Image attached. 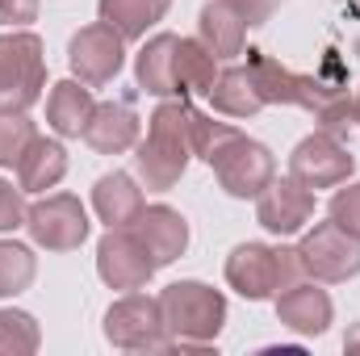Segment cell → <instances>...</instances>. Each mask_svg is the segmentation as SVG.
<instances>
[{
    "label": "cell",
    "instance_id": "6da1fadb",
    "mask_svg": "<svg viewBox=\"0 0 360 356\" xmlns=\"http://www.w3.org/2000/svg\"><path fill=\"white\" fill-rule=\"evenodd\" d=\"M193 117L197 109L188 96H164L147 122V139L134 143V168L139 180L155 193H168L180 184L188 160H193Z\"/></svg>",
    "mask_w": 360,
    "mask_h": 356
},
{
    "label": "cell",
    "instance_id": "7a4b0ae2",
    "mask_svg": "<svg viewBox=\"0 0 360 356\" xmlns=\"http://www.w3.org/2000/svg\"><path fill=\"white\" fill-rule=\"evenodd\" d=\"M160 314H164L160 352H210L226 323V298L205 281H172L160 293Z\"/></svg>",
    "mask_w": 360,
    "mask_h": 356
},
{
    "label": "cell",
    "instance_id": "3957f363",
    "mask_svg": "<svg viewBox=\"0 0 360 356\" xmlns=\"http://www.w3.org/2000/svg\"><path fill=\"white\" fill-rule=\"evenodd\" d=\"M302 272V256L297 248H269V243H239L226 256V285L248 298V302H269L281 289L297 285Z\"/></svg>",
    "mask_w": 360,
    "mask_h": 356
},
{
    "label": "cell",
    "instance_id": "277c9868",
    "mask_svg": "<svg viewBox=\"0 0 360 356\" xmlns=\"http://www.w3.org/2000/svg\"><path fill=\"white\" fill-rule=\"evenodd\" d=\"M42 89H46L42 38L34 30L0 34V105L4 109H30L42 101Z\"/></svg>",
    "mask_w": 360,
    "mask_h": 356
},
{
    "label": "cell",
    "instance_id": "5b68a950",
    "mask_svg": "<svg viewBox=\"0 0 360 356\" xmlns=\"http://www.w3.org/2000/svg\"><path fill=\"white\" fill-rule=\"evenodd\" d=\"M297 256H302V272L319 285H340V281H352L360 272V239L348 235L340 222H314L302 243H297Z\"/></svg>",
    "mask_w": 360,
    "mask_h": 356
},
{
    "label": "cell",
    "instance_id": "8992f818",
    "mask_svg": "<svg viewBox=\"0 0 360 356\" xmlns=\"http://www.w3.org/2000/svg\"><path fill=\"white\" fill-rule=\"evenodd\" d=\"M105 340L122 352H160L164 348V314L160 298L130 289L105 310Z\"/></svg>",
    "mask_w": 360,
    "mask_h": 356
},
{
    "label": "cell",
    "instance_id": "52a82bcc",
    "mask_svg": "<svg viewBox=\"0 0 360 356\" xmlns=\"http://www.w3.org/2000/svg\"><path fill=\"white\" fill-rule=\"evenodd\" d=\"M25 231L46 252H72L89 239V214L76 193H51L25 210Z\"/></svg>",
    "mask_w": 360,
    "mask_h": 356
},
{
    "label": "cell",
    "instance_id": "ba28073f",
    "mask_svg": "<svg viewBox=\"0 0 360 356\" xmlns=\"http://www.w3.org/2000/svg\"><path fill=\"white\" fill-rule=\"evenodd\" d=\"M155 260L143 248V239L134 235V227H109L96 243V272L109 289H147V281L155 276Z\"/></svg>",
    "mask_w": 360,
    "mask_h": 356
},
{
    "label": "cell",
    "instance_id": "9c48e42d",
    "mask_svg": "<svg viewBox=\"0 0 360 356\" xmlns=\"http://www.w3.org/2000/svg\"><path fill=\"white\" fill-rule=\"evenodd\" d=\"M210 168H214L218 184H222L231 197H260V193L272 184V177H276L272 151L264 147V143L248 139L243 130L222 147V155H218Z\"/></svg>",
    "mask_w": 360,
    "mask_h": 356
},
{
    "label": "cell",
    "instance_id": "30bf717a",
    "mask_svg": "<svg viewBox=\"0 0 360 356\" xmlns=\"http://www.w3.org/2000/svg\"><path fill=\"white\" fill-rule=\"evenodd\" d=\"M68 63H72V76L76 80H84L89 89H101V84H109L122 72V63H126V38L113 25L92 21V25L72 34Z\"/></svg>",
    "mask_w": 360,
    "mask_h": 356
},
{
    "label": "cell",
    "instance_id": "8fae6325",
    "mask_svg": "<svg viewBox=\"0 0 360 356\" xmlns=\"http://www.w3.org/2000/svg\"><path fill=\"white\" fill-rule=\"evenodd\" d=\"M248 72L256 80V92L264 96V105H302L306 113H314V105L323 101V92L331 84H344L340 76L327 80V76H297L289 72L285 63H276L264 51H248Z\"/></svg>",
    "mask_w": 360,
    "mask_h": 356
},
{
    "label": "cell",
    "instance_id": "7c38bea8",
    "mask_svg": "<svg viewBox=\"0 0 360 356\" xmlns=\"http://www.w3.org/2000/svg\"><path fill=\"white\" fill-rule=\"evenodd\" d=\"M352 172H356V155L344 147V139H335L327 130H314L289 155V177H297L306 189H335Z\"/></svg>",
    "mask_w": 360,
    "mask_h": 356
},
{
    "label": "cell",
    "instance_id": "4fadbf2b",
    "mask_svg": "<svg viewBox=\"0 0 360 356\" xmlns=\"http://www.w3.org/2000/svg\"><path fill=\"white\" fill-rule=\"evenodd\" d=\"M314 218V189H306L297 177H272V184L256 197V222L269 235H297Z\"/></svg>",
    "mask_w": 360,
    "mask_h": 356
},
{
    "label": "cell",
    "instance_id": "5bb4252c",
    "mask_svg": "<svg viewBox=\"0 0 360 356\" xmlns=\"http://www.w3.org/2000/svg\"><path fill=\"white\" fill-rule=\"evenodd\" d=\"M335 319V306L327 298V289H319V281H297L289 289L276 293V323L289 327L293 336H323Z\"/></svg>",
    "mask_w": 360,
    "mask_h": 356
},
{
    "label": "cell",
    "instance_id": "9a60e30c",
    "mask_svg": "<svg viewBox=\"0 0 360 356\" xmlns=\"http://www.w3.org/2000/svg\"><path fill=\"white\" fill-rule=\"evenodd\" d=\"M96 155H122L139 143V113H134V101L122 96V101H101L92 109L89 126L80 134Z\"/></svg>",
    "mask_w": 360,
    "mask_h": 356
},
{
    "label": "cell",
    "instance_id": "2e32d148",
    "mask_svg": "<svg viewBox=\"0 0 360 356\" xmlns=\"http://www.w3.org/2000/svg\"><path fill=\"white\" fill-rule=\"evenodd\" d=\"M134 227V235L143 239V248L151 252V260L164 268L180 260L184 256V248H188V222H184V214L172 210V205H143V214L130 222Z\"/></svg>",
    "mask_w": 360,
    "mask_h": 356
},
{
    "label": "cell",
    "instance_id": "e0dca14e",
    "mask_svg": "<svg viewBox=\"0 0 360 356\" xmlns=\"http://www.w3.org/2000/svg\"><path fill=\"white\" fill-rule=\"evenodd\" d=\"M176 34H155L147 38V46L134 55V84L151 96H176Z\"/></svg>",
    "mask_w": 360,
    "mask_h": 356
},
{
    "label": "cell",
    "instance_id": "ac0fdd59",
    "mask_svg": "<svg viewBox=\"0 0 360 356\" xmlns=\"http://www.w3.org/2000/svg\"><path fill=\"white\" fill-rule=\"evenodd\" d=\"M243 38H248V21L222 4V0H210L197 17V42L218 59V63H231L235 55H243Z\"/></svg>",
    "mask_w": 360,
    "mask_h": 356
},
{
    "label": "cell",
    "instance_id": "d6986e66",
    "mask_svg": "<svg viewBox=\"0 0 360 356\" xmlns=\"http://www.w3.org/2000/svg\"><path fill=\"white\" fill-rule=\"evenodd\" d=\"M13 168H17V184H21V193H46V189H55L59 180L68 177V151H63L59 139H42V134H34L30 147L21 151V160H17Z\"/></svg>",
    "mask_w": 360,
    "mask_h": 356
},
{
    "label": "cell",
    "instance_id": "ffe728a7",
    "mask_svg": "<svg viewBox=\"0 0 360 356\" xmlns=\"http://www.w3.org/2000/svg\"><path fill=\"white\" fill-rule=\"evenodd\" d=\"M92 109H96V101L84 80H59V84H51V96H46V126L59 139H80Z\"/></svg>",
    "mask_w": 360,
    "mask_h": 356
},
{
    "label": "cell",
    "instance_id": "44dd1931",
    "mask_svg": "<svg viewBox=\"0 0 360 356\" xmlns=\"http://www.w3.org/2000/svg\"><path fill=\"white\" fill-rule=\"evenodd\" d=\"M92 210L105 227H130L143 214V189L130 172H105L92 184Z\"/></svg>",
    "mask_w": 360,
    "mask_h": 356
},
{
    "label": "cell",
    "instance_id": "7402d4cb",
    "mask_svg": "<svg viewBox=\"0 0 360 356\" xmlns=\"http://www.w3.org/2000/svg\"><path fill=\"white\" fill-rule=\"evenodd\" d=\"M210 105L226 117H256L264 109V96L256 92V80L248 68H222L214 76V89H210Z\"/></svg>",
    "mask_w": 360,
    "mask_h": 356
},
{
    "label": "cell",
    "instance_id": "603a6c76",
    "mask_svg": "<svg viewBox=\"0 0 360 356\" xmlns=\"http://www.w3.org/2000/svg\"><path fill=\"white\" fill-rule=\"evenodd\" d=\"M172 8V0H96V13L105 25H113L126 42L147 38V30L155 21H164Z\"/></svg>",
    "mask_w": 360,
    "mask_h": 356
},
{
    "label": "cell",
    "instance_id": "cb8c5ba5",
    "mask_svg": "<svg viewBox=\"0 0 360 356\" xmlns=\"http://www.w3.org/2000/svg\"><path fill=\"white\" fill-rule=\"evenodd\" d=\"M218 76V59L197 42V38H180L176 51V96H210Z\"/></svg>",
    "mask_w": 360,
    "mask_h": 356
},
{
    "label": "cell",
    "instance_id": "d4e9b609",
    "mask_svg": "<svg viewBox=\"0 0 360 356\" xmlns=\"http://www.w3.org/2000/svg\"><path fill=\"white\" fill-rule=\"evenodd\" d=\"M38 276V256L25 243L0 239V298H17L34 285Z\"/></svg>",
    "mask_w": 360,
    "mask_h": 356
},
{
    "label": "cell",
    "instance_id": "484cf974",
    "mask_svg": "<svg viewBox=\"0 0 360 356\" xmlns=\"http://www.w3.org/2000/svg\"><path fill=\"white\" fill-rule=\"evenodd\" d=\"M42 344V331H38V319L25 314V310H0V356H30L38 352Z\"/></svg>",
    "mask_w": 360,
    "mask_h": 356
},
{
    "label": "cell",
    "instance_id": "4316f807",
    "mask_svg": "<svg viewBox=\"0 0 360 356\" xmlns=\"http://www.w3.org/2000/svg\"><path fill=\"white\" fill-rule=\"evenodd\" d=\"M34 134H38V126L30 122V109H4L0 105V168H13Z\"/></svg>",
    "mask_w": 360,
    "mask_h": 356
},
{
    "label": "cell",
    "instance_id": "83f0119b",
    "mask_svg": "<svg viewBox=\"0 0 360 356\" xmlns=\"http://www.w3.org/2000/svg\"><path fill=\"white\" fill-rule=\"evenodd\" d=\"M314 122H319V130H327L335 139H348V130L356 122H352V96L344 92V84H331L323 92V101L314 105Z\"/></svg>",
    "mask_w": 360,
    "mask_h": 356
},
{
    "label": "cell",
    "instance_id": "f1b7e54d",
    "mask_svg": "<svg viewBox=\"0 0 360 356\" xmlns=\"http://www.w3.org/2000/svg\"><path fill=\"white\" fill-rule=\"evenodd\" d=\"M235 134H239L235 126H226V122H214V117L197 113V117H193V155H197V160H205V164H214V160L222 155V147H226Z\"/></svg>",
    "mask_w": 360,
    "mask_h": 356
},
{
    "label": "cell",
    "instance_id": "f546056e",
    "mask_svg": "<svg viewBox=\"0 0 360 356\" xmlns=\"http://www.w3.org/2000/svg\"><path fill=\"white\" fill-rule=\"evenodd\" d=\"M327 218H331V222H340L348 235H356V239H360V180H356V184H348V180H344V189H335V193H331V201H327Z\"/></svg>",
    "mask_w": 360,
    "mask_h": 356
},
{
    "label": "cell",
    "instance_id": "4dcf8cb0",
    "mask_svg": "<svg viewBox=\"0 0 360 356\" xmlns=\"http://www.w3.org/2000/svg\"><path fill=\"white\" fill-rule=\"evenodd\" d=\"M25 197H21V184L13 189L8 180H0V231H17L25 227Z\"/></svg>",
    "mask_w": 360,
    "mask_h": 356
},
{
    "label": "cell",
    "instance_id": "1f68e13d",
    "mask_svg": "<svg viewBox=\"0 0 360 356\" xmlns=\"http://www.w3.org/2000/svg\"><path fill=\"white\" fill-rule=\"evenodd\" d=\"M30 21H38V0H0V25L21 30Z\"/></svg>",
    "mask_w": 360,
    "mask_h": 356
},
{
    "label": "cell",
    "instance_id": "d6a6232c",
    "mask_svg": "<svg viewBox=\"0 0 360 356\" xmlns=\"http://www.w3.org/2000/svg\"><path fill=\"white\" fill-rule=\"evenodd\" d=\"M222 4H231L248 25H264V21L272 17V8H276L272 0H222Z\"/></svg>",
    "mask_w": 360,
    "mask_h": 356
},
{
    "label": "cell",
    "instance_id": "836d02e7",
    "mask_svg": "<svg viewBox=\"0 0 360 356\" xmlns=\"http://www.w3.org/2000/svg\"><path fill=\"white\" fill-rule=\"evenodd\" d=\"M344 352H360V323L348 327V336H344Z\"/></svg>",
    "mask_w": 360,
    "mask_h": 356
},
{
    "label": "cell",
    "instance_id": "e575fe53",
    "mask_svg": "<svg viewBox=\"0 0 360 356\" xmlns=\"http://www.w3.org/2000/svg\"><path fill=\"white\" fill-rule=\"evenodd\" d=\"M352 122L360 126V89H356V96H352Z\"/></svg>",
    "mask_w": 360,
    "mask_h": 356
},
{
    "label": "cell",
    "instance_id": "d590c367",
    "mask_svg": "<svg viewBox=\"0 0 360 356\" xmlns=\"http://www.w3.org/2000/svg\"><path fill=\"white\" fill-rule=\"evenodd\" d=\"M272 4H281V0H272Z\"/></svg>",
    "mask_w": 360,
    "mask_h": 356
}]
</instances>
